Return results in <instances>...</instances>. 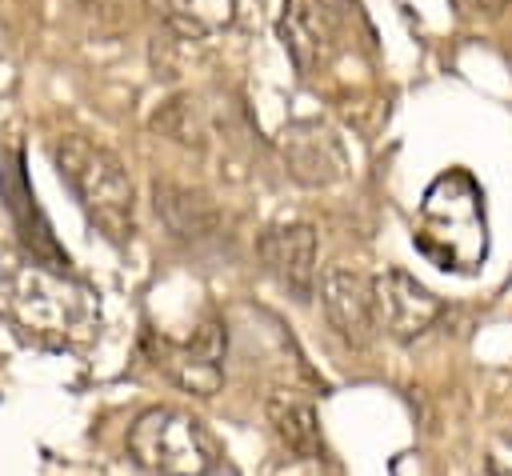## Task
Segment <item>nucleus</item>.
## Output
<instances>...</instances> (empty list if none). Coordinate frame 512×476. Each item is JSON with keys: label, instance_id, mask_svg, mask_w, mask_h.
<instances>
[{"label": "nucleus", "instance_id": "obj_7", "mask_svg": "<svg viewBox=\"0 0 512 476\" xmlns=\"http://www.w3.org/2000/svg\"><path fill=\"white\" fill-rule=\"evenodd\" d=\"M372 304H376V328H384L396 340L424 336L444 312V300L400 268H388L384 276L372 280Z\"/></svg>", "mask_w": 512, "mask_h": 476}, {"label": "nucleus", "instance_id": "obj_11", "mask_svg": "<svg viewBox=\"0 0 512 476\" xmlns=\"http://www.w3.org/2000/svg\"><path fill=\"white\" fill-rule=\"evenodd\" d=\"M276 36L304 76H316L336 48V28H332L324 4H316V0H284Z\"/></svg>", "mask_w": 512, "mask_h": 476}, {"label": "nucleus", "instance_id": "obj_3", "mask_svg": "<svg viewBox=\"0 0 512 476\" xmlns=\"http://www.w3.org/2000/svg\"><path fill=\"white\" fill-rule=\"evenodd\" d=\"M416 248L432 256L440 268L472 272L488 256V224H484V192L468 172H444L420 204Z\"/></svg>", "mask_w": 512, "mask_h": 476}, {"label": "nucleus", "instance_id": "obj_2", "mask_svg": "<svg viewBox=\"0 0 512 476\" xmlns=\"http://www.w3.org/2000/svg\"><path fill=\"white\" fill-rule=\"evenodd\" d=\"M52 164L100 236H108L112 244L132 240L136 192H132L128 168L120 164L116 152H108L104 144H92L84 136H56L52 140Z\"/></svg>", "mask_w": 512, "mask_h": 476}, {"label": "nucleus", "instance_id": "obj_4", "mask_svg": "<svg viewBox=\"0 0 512 476\" xmlns=\"http://www.w3.org/2000/svg\"><path fill=\"white\" fill-rule=\"evenodd\" d=\"M128 456L156 476H208L220 460L204 424L168 404H156L132 420Z\"/></svg>", "mask_w": 512, "mask_h": 476}, {"label": "nucleus", "instance_id": "obj_12", "mask_svg": "<svg viewBox=\"0 0 512 476\" xmlns=\"http://www.w3.org/2000/svg\"><path fill=\"white\" fill-rule=\"evenodd\" d=\"M284 164L288 172L300 180V184H332L340 176V148H336V136L320 124V120H296L284 128Z\"/></svg>", "mask_w": 512, "mask_h": 476}, {"label": "nucleus", "instance_id": "obj_5", "mask_svg": "<svg viewBox=\"0 0 512 476\" xmlns=\"http://www.w3.org/2000/svg\"><path fill=\"white\" fill-rule=\"evenodd\" d=\"M0 200H4L8 216H12V224H16V236H20L24 252H28V260H36L44 268H56V272H68V252L56 244L52 224H48V216L40 212V204L32 196L20 148L0 160Z\"/></svg>", "mask_w": 512, "mask_h": 476}, {"label": "nucleus", "instance_id": "obj_14", "mask_svg": "<svg viewBox=\"0 0 512 476\" xmlns=\"http://www.w3.org/2000/svg\"><path fill=\"white\" fill-rule=\"evenodd\" d=\"M236 12V0H172V16L184 32L208 36L216 28H224Z\"/></svg>", "mask_w": 512, "mask_h": 476}, {"label": "nucleus", "instance_id": "obj_8", "mask_svg": "<svg viewBox=\"0 0 512 476\" xmlns=\"http://www.w3.org/2000/svg\"><path fill=\"white\" fill-rule=\"evenodd\" d=\"M160 368L168 372L172 384H180L184 392H196V396H212L220 392L224 384V332L220 324H200L196 336L188 340H160V352H156Z\"/></svg>", "mask_w": 512, "mask_h": 476}, {"label": "nucleus", "instance_id": "obj_15", "mask_svg": "<svg viewBox=\"0 0 512 476\" xmlns=\"http://www.w3.org/2000/svg\"><path fill=\"white\" fill-rule=\"evenodd\" d=\"M504 4H508V0H472V8H476V12H500Z\"/></svg>", "mask_w": 512, "mask_h": 476}, {"label": "nucleus", "instance_id": "obj_13", "mask_svg": "<svg viewBox=\"0 0 512 476\" xmlns=\"http://www.w3.org/2000/svg\"><path fill=\"white\" fill-rule=\"evenodd\" d=\"M268 424L276 432V440L300 456V460H316L324 452V440H320V424H316V412L308 400H296L288 392L272 396L268 400Z\"/></svg>", "mask_w": 512, "mask_h": 476}, {"label": "nucleus", "instance_id": "obj_1", "mask_svg": "<svg viewBox=\"0 0 512 476\" xmlns=\"http://www.w3.org/2000/svg\"><path fill=\"white\" fill-rule=\"evenodd\" d=\"M0 292L8 316L40 344H72L96 320V304L84 284L28 256L0 268Z\"/></svg>", "mask_w": 512, "mask_h": 476}, {"label": "nucleus", "instance_id": "obj_9", "mask_svg": "<svg viewBox=\"0 0 512 476\" xmlns=\"http://www.w3.org/2000/svg\"><path fill=\"white\" fill-rule=\"evenodd\" d=\"M152 204H156V216L164 220V228L172 232V240H180L196 252L224 240V216L204 192H192V188L172 184V180H156Z\"/></svg>", "mask_w": 512, "mask_h": 476}, {"label": "nucleus", "instance_id": "obj_16", "mask_svg": "<svg viewBox=\"0 0 512 476\" xmlns=\"http://www.w3.org/2000/svg\"><path fill=\"white\" fill-rule=\"evenodd\" d=\"M84 4H88V8H100V4H104V0H84Z\"/></svg>", "mask_w": 512, "mask_h": 476}, {"label": "nucleus", "instance_id": "obj_10", "mask_svg": "<svg viewBox=\"0 0 512 476\" xmlns=\"http://www.w3.org/2000/svg\"><path fill=\"white\" fill-rule=\"evenodd\" d=\"M320 300L328 312V324L336 336L352 348L372 344L376 336V304H372V280H364L352 268H328L320 276Z\"/></svg>", "mask_w": 512, "mask_h": 476}, {"label": "nucleus", "instance_id": "obj_6", "mask_svg": "<svg viewBox=\"0 0 512 476\" xmlns=\"http://www.w3.org/2000/svg\"><path fill=\"white\" fill-rule=\"evenodd\" d=\"M256 256L264 272L292 296V300H312L316 292V232L312 224H272L256 240Z\"/></svg>", "mask_w": 512, "mask_h": 476}]
</instances>
